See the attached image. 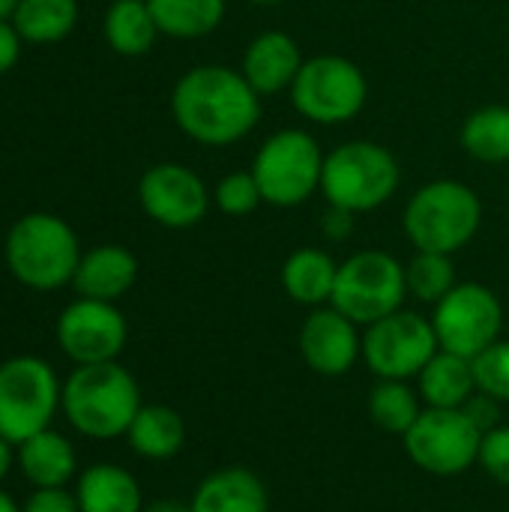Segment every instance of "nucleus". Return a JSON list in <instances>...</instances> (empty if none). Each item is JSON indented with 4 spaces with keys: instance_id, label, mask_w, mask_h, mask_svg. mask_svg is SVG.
I'll return each instance as SVG.
<instances>
[{
    "instance_id": "obj_1",
    "label": "nucleus",
    "mask_w": 509,
    "mask_h": 512,
    "mask_svg": "<svg viewBox=\"0 0 509 512\" xmlns=\"http://www.w3.org/2000/svg\"><path fill=\"white\" fill-rule=\"evenodd\" d=\"M177 126L207 147H228L246 138L261 120V96L228 66H195L189 69L171 96Z\"/></svg>"
},
{
    "instance_id": "obj_2",
    "label": "nucleus",
    "mask_w": 509,
    "mask_h": 512,
    "mask_svg": "<svg viewBox=\"0 0 509 512\" xmlns=\"http://www.w3.org/2000/svg\"><path fill=\"white\" fill-rule=\"evenodd\" d=\"M63 417L75 432L93 441H111L129 432L141 411V390L132 372L114 363L78 366L63 381Z\"/></svg>"
},
{
    "instance_id": "obj_3",
    "label": "nucleus",
    "mask_w": 509,
    "mask_h": 512,
    "mask_svg": "<svg viewBox=\"0 0 509 512\" xmlns=\"http://www.w3.org/2000/svg\"><path fill=\"white\" fill-rule=\"evenodd\" d=\"M483 222L477 192L459 180H432L420 186L405 207V234L417 252L453 255L465 249Z\"/></svg>"
},
{
    "instance_id": "obj_4",
    "label": "nucleus",
    "mask_w": 509,
    "mask_h": 512,
    "mask_svg": "<svg viewBox=\"0 0 509 512\" xmlns=\"http://www.w3.org/2000/svg\"><path fill=\"white\" fill-rule=\"evenodd\" d=\"M81 252L72 228L48 213L18 219L6 237V264L12 276L36 291H54L72 282Z\"/></svg>"
},
{
    "instance_id": "obj_5",
    "label": "nucleus",
    "mask_w": 509,
    "mask_h": 512,
    "mask_svg": "<svg viewBox=\"0 0 509 512\" xmlns=\"http://www.w3.org/2000/svg\"><path fill=\"white\" fill-rule=\"evenodd\" d=\"M399 189L396 156L375 141H348L324 156L321 192L330 207L348 213H369L393 198Z\"/></svg>"
},
{
    "instance_id": "obj_6",
    "label": "nucleus",
    "mask_w": 509,
    "mask_h": 512,
    "mask_svg": "<svg viewBox=\"0 0 509 512\" xmlns=\"http://www.w3.org/2000/svg\"><path fill=\"white\" fill-rule=\"evenodd\" d=\"M63 384L39 357H12L0 363V438L12 447L51 429Z\"/></svg>"
},
{
    "instance_id": "obj_7",
    "label": "nucleus",
    "mask_w": 509,
    "mask_h": 512,
    "mask_svg": "<svg viewBox=\"0 0 509 512\" xmlns=\"http://www.w3.org/2000/svg\"><path fill=\"white\" fill-rule=\"evenodd\" d=\"M324 156L315 138L303 129H282L270 135L252 162V177L261 198L273 207H297L321 189Z\"/></svg>"
},
{
    "instance_id": "obj_8",
    "label": "nucleus",
    "mask_w": 509,
    "mask_h": 512,
    "mask_svg": "<svg viewBox=\"0 0 509 512\" xmlns=\"http://www.w3.org/2000/svg\"><path fill=\"white\" fill-rule=\"evenodd\" d=\"M405 297H408L405 264H399L387 252L366 249L351 255L345 264H339L330 306L348 315L357 327L360 324L369 327L399 312Z\"/></svg>"
},
{
    "instance_id": "obj_9",
    "label": "nucleus",
    "mask_w": 509,
    "mask_h": 512,
    "mask_svg": "<svg viewBox=\"0 0 509 512\" xmlns=\"http://www.w3.org/2000/svg\"><path fill=\"white\" fill-rule=\"evenodd\" d=\"M366 93L369 87L360 66L339 54H321L303 60L291 84L294 108L321 126L354 120L366 105Z\"/></svg>"
},
{
    "instance_id": "obj_10",
    "label": "nucleus",
    "mask_w": 509,
    "mask_h": 512,
    "mask_svg": "<svg viewBox=\"0 0 509 512\" xmlns=\"http://www.w3.org/2000/svg\"><path fill=\"white\" fill-rule=\"evenodd\" d=\"M402 441L420 471L432 477H459L477 465L483 432L462 408H423Z\"/></svg>"
},
{
    "instance_id": "obj_11",
    "label": "nucleus",
    "mask_w": 509,
    "mask_h": 512,
    "mask_svg": "<svg viewBox=\"0 0 509 512\" xmlns=\"http://www.w3.org/2000/svg\"><path fill=\"white\" fill-rule=\"evenodd\" d=\"M441 351L432 318L417 312H393L363 333V360L378 381H411Z\"/></svg>"
},
{
    "instance_id": "obj_12",
    "label": "nucleus",
    "mask_w": 509,
    "mask_h": 512,
    "mask_svg": "<svg viewBox=\"0 0 509 512\" xmlns=\"http://www.w3.org/2000/svg\"><path fill=\"white\" fill-rule=\"evenodd\" d=\"M432 327L444 351L474 360L501 339L504 306L486 285L459 282L441 303H435Z\"/></svg>"
},
{
    "instance_id": "obj_13",
    "label": "nucleus",
    "mask_w": 509,
    "mask_h": 512,
    "mask_svg": "<svg viewBox=\"0 0 509 512\" xmlns=\"http://www.w3.org/2000/svg\"><path fill=\"white\" fill-rule=\"evenodd\" d=\"M57 345L78 366L114 363L126 345V318L105 300H75L57 318Z\"/></svg>"
},
{
    "instance_id": "obj_14",
    "label": "nucleus",
    "mask_w": 509,
    "mask_h": 512,
    "mask_svg": "<svg viewBox=\"0 0 509 512\" xmlns=\"http://www.w3.org/2000/svg\"><path fill=\"white\" fill-rule=\"evenodd\" d=\"M144 213L165 228H192L207 216L210 198L201 177L177 162L153 165L138 186Z\"/></svg>"
},
{
    "instance_id": "obj_15",
    "label": "nucleus",
    "mask_w": 509,
    "mask_h": 512,
    "mask_svg": "<svg viewBox=\"0 0 509 512\" xmlns=\"http://www.w3.org/2000/svg\"><path fill=\"white\" fill-rule=\"evenodd\" d=\"M300 354L312 372L324 378H342L363 357V339L348 315L333 306H318L303 321Z\"/></svg>"
},
{
    "instance_id": "obj_16",
    "label": "nucleus",
    "mask_w": 509,
    "mask_h": 512,
    "mask_svg": "<svg viewBox=\"0 0 509 512\" xmlns=\"http://www.w3.org/2000/svg\"><path fill=\"white\" fill-rule=\"evenodd\" d=\"M192 512H270V495L264 480L240 465L219 468L195 489Z\"/></svg>"
},
{
    "instance_id": "obj_17",
    "label": "nucleus",
    "mask_w": 509,
    "mask_h": 512,
    "mask_svg": "<svg viewBox=\"0 0 509 512\" xmlns=\"http://www.w3.org/2000/svg\"><path fill=\"white\" fill-rule=\"evenodd\" d=\"M300 66H303V57H300L297 42L288 33L270 30L249 42L240 72L255 87L258 96H270V93L291 87Z\"/></svg>"
},
{
    "instance_id": "obj_18",
    "label": "nucleus",
    "mask_w": 509,
    "mask_h": 512,
    "mask_svg": "<svg viewBox=\"0 0 509 512\" xmlns=\"http://www.w3.org/2000/svg\"><path fill=\"white\" fill-rule=\"evenodd\" d=\"M138 276V261L123 246H99L81 255L78 270L72 276V285L87 300H105L114 303L123 297Z\"/></svg>"
},
{
    "instance_id": "obj_19",
    "label": "nucleus",
    "mask_w": 509,
    "mask_h": 512,
    "mask_svg": "<svg viewBox=\"0 0 509 512\" xmlns=\"http://www.w3.org/2000/svg\"><path fill=\"white\" fill-rule=\"evenodd\" d=\"M15 450H18L15 453L18 468L33 489H57L75 477L78 456H75L72 444L54 429H45V432L27 438Z\"/></svg>"
},
{
    "instance_id": "obj_20",
    "label": "nucleus",
    "mask_w": 509,
    "mask_h": 512,
    "mask_svg": "<svg viewBox=\"0 0 509 512\" xmlns=\"http://www.w3.org/2000/svg\"><path fill=\"white\" fill-rule=\"evenodd\" d=\"M81 512H144L138 480L111 462L90 465L75 486Z\"/></svg>"
},
{
    "instance_id": "obj_21",
    "label": "nucleus",
    "mask_w": 509,
    "mask_h": 512,
    "mask_svg": "<svg viewBox=\"0 0 509 512\" xmlns=\"http://www.w3.org/2000/svg\"><path fill=\"white\" fill-rule=\"evenodd\" d=\"M417 393L426 408H465L477 393L471 360L441 348L417 375Z\"/></svg>"
},
{
    "instance_id": "obj_22",
    "label": "nucleus",
    "mask_w": 509,
    "mask_h": 512,
    "mask_svg": "<svg viewBox=\"0 0 509 512\" xmlns=\"http://www.w3.org/2000/svg\"><path fill=\"white\" fill-rule=\"evenodd\" d=\"M339 264L321 249H297L282 264V288L300 306H324L333 300Z\"/></svg>"
},
{
    "instance_id": "obj_23",
    "label": "nucleus",
    "mask_w": 509,
    "mask_h": 512,
    "mask_svg": "<svg viewBox=\"0 0 509 512\" xmlns=\"http://www.w3.org/2000/svg\"><path fill=\"white\" fill-rule=\"evenodd\" d=\"M126 438H129L132 453H138L141 459L165 462L183 450L186 426H183V417L171 411L168 405H141Z\"/></svg>"
},
{
    "instance_id": "obj_24",
    "label": "nucleus",
    "mask_w": 509,
    "mask_h": 512,
    "mask_svg": "<svg viewBox=\"0 0 509 512\" xmlns=\"http://www.w3.org/2000/svg\"><path fill=\"white\" fill-rule=\"evenodd\" d=\"M159 33L198 39L213 33L225 18V0H147Z\"/></svg>"
},
{
    "instance_id": "obj_25",
    "label": "nucleus",
    "mask_w": 509,
    "mask_h": 512,
    "mask_svg": "<svg viewBox=\"0 0 509 512\" xmlns=\"http://www.w3.org/2000/svg\"><path fill=\"white\" fill-rule=\"evenodd\" d=\"M159 27L147 0H114L105 15V36L117 54L138 57L153 48Z\"/></svg>"
},
{
    "instance_id": "obj_26",
    "label": "nucleus",
    "mask_w": 509,
    "mask_h": 512,
    "mask_svg": "<svg viewBox=\"0 0 509 512\" xmlns=\"http://www.w3.org/2000/svg\"><path fill=\"white\" fill-rule=\"evenodd\" d=\"M423 414V399L408 381H378L369 393V417L381 432L408 435Z\"/></svg>"
},
{
    "instance_id": "obj_27",
    "label": "nucleus",
    "mask_w": 509,
    "mask_h": 512,
    "mask_svg": "<svg viewBox=\"0 0 509 512\" xmlns=\"http://www.w3.org/2000/svg\"><path fill=\"white\" fill-rule=\"evenodd\" d=\"M462 147L477 162H509V105H486L462 126Z\"/></svg>"
},
{
    "instance_id": "obj_28",
    "label": "nucleus",
    "mask_w": 509,
    "mask_h": 512,
    "mask_svg": "<svg viewBox=\"0 0 509 512\" xmlns=\"http://www.w3.org/2000/svg\"><path fill=\"white\" fill-rule=\"evenodd\" d=\"M15 30L30 42H57L63 39L78 18L75 0H18Z\"/></svg>"
},
{
    "instance_id": "obj_29",
    "label": "nucleus",
    "mask_w": 509,
    "mask_h": 512,
    "mask_svg": "<svg viewBox=\"0 0 509 512\" xmlns=\"http://www.w3.org/2000/svg\"><path fill=\"white\" fill-rule=\"evenodd\" d=\"M405 282H408V294L432 306L441 303L459 285L450 255H441V252H417L411 264L405 267Z\"/></svg>"
},
{
    "instance_id": "obj_30",
    "label": "nucleus",
    "mask_w": 509,
    "mask_h": 512,
    "mask_svg": "<svg viewBox=\"0 0 509 512\" xmlns=\"http://www.w3.org/2000/svg\"><path fill=\"white\" fill-rule=\"evenodd\" d=\"M474 381H477V393H486L492 399H498L501 405L509 402V342L498 339L495 345H489L486 351H480L474 360Z\"/></svg>"
},
{
    "instance_id": "obj_31",
    "label": "nucleus",
    "mask_w": 509,
    "mask_h": 512,
    "mask_svg": "<svg viewBox=\"0 0 509 512\" xmlns=\"http://www.w3.org/2000/svg\"><path fill=\"white\" fill-rule=\"evenodd\" d=\"M261 189L252 177V171H234L219 180L216 186V204L228 216H249L261 204Z\"/></svg>"
},
{
    "instance_id": "obj_32",
    "label": "nucleus",
    "mask_w": 509,
    "mask_h": 512,
    "mask_svg": "<svg viewBox=\"0 0 509 512\" xmlns=\"http://www.w3.org/2000/svg\"><path fill=\"white\" fill-rule=\"evenodd\" d=\"M477 465H480L498 486H509V426L501 423V426H495L492 432L483 435Z\"/></svg>"
},
{
    "instance_id": "obj_33",
    "label": "nucleus",
    "mask_w": 509,
    "mask_h": 512,
    "mask_svg": "<svg viewBox=\"0 0 509 512\" xmlns=\"http://www.w3.org/2000/svg\"><path fill=\"white\" fill-rule=\"evenodd\" d=\"M21 512H81V507H78L75 492H66V486H57V489H36L24 501Z\"/></svg>"
},
{
    "instance_id": "obj_34",
    "label": "nucleus",
    "mask_w": 509,
    "mask_h": 512,
    "mask_svg": "<svg viewBox=\"0 0 509 512\" xmlns=\"http://www.w3.org/2000/svg\"><path fill=\"white\" fill-rule=\"evenodd\" d=\"M462 411L474 420V426H477L483 435L492 432L495 426H501V402L492 399V396H486V393H474Z\"/></svg>"
},
{
    "instance_id": "obj_35",
    "label": "nucleus",
    "mask_w": 509,
    "mask_h": 512,
    "mask_svg": "<svg viewBox=\"0 0 509 512\" xmlns=\"http://www.w3.org/2000/svg\"><path fill=\"white\" fill-rule=\"evenodd\" d=\"M18 60V30L0 21V75L9 72Z\"/></svg>"
},
{
    "instance_id": "obj_36",
    "label": "nucleus",
    "mask_w": 509,
    "mask_h": 512,
    "mask_svg": "<svg viewBox=\"0 0 509 512\" xmlns=\"http://www.w3.org/2000/svg\"><path fill=\"white\" fill-rule=\"evenodd\" d=\"M351 216H354V213H348V210L330 207V213H327V219H324L327 234H330V237H345V234L351 231Z\"/></svg>"
},
{
    "instance_id": "obj_37",
    "label": "nucleus",
    "mask_w": 509,
    "mask_h": 512,
    "mask_svg": "<svg viewBox=\"0 0 509 512\" xmlns=\"http://www.w3.org/2000/svg\"><path fill=\"white\" fill-rule=\"evenodd\" d=\"M144 512H192L189 510V504H180V501H153V504H147Z\"/></svg>"
},
{
    "instance_id": "obj_38",
    "label": "nucleus",
    "mask_w": 509,
    "mask_h": 512,
    "mask_svg": "<svg viewBox=\"0 0 509 512\" xmlns=\"http://www.w3.org/2000/svg\"><path fill=\"white\" fill-rule=\"evenodd\" d=\"M12 450H15V447H12L9 441L0 438V480H3V477L9 474V468H12Z\"/></svg>"
},
{
    "instance_id": "obj_39",
    "label": "nucleus",
    "mask_w": 509,
    "mask_h": 512,
    "mask_svg": "<svg viewBox=\"0 0 509 512\" xmlns=\"http://www.w3.org/2000/svg\"><path fill=\"white\" fill-rule=\"evenodd\" d=\"M0 512H21V507L6 492H0Z\"/></svg>"
},
{
    "instance_id": "obj_40",
    "label": "nucleus",
    "mask_w": 509,
    "mask_h": 512,
    "mask_svg": "<svg viewBox=\"0 0 509 512\" xmlns=\"http://www.w3.org/2000/svg\"><path fill=\"white\" fill-rule=\"evenodd\" d=\"M15 6H18V0H0V21H3L6 15H12Z\"/></svg>"
},
{
    "instance_id": "obj_41",
    "label": "nucleus",
    "mask_w": 509,
    "mask_h": 512,
    "mask_svg": "<svg viewBox=\"0 0 509 512\" xmlns=\"http://www.w3.org/2000/svg\"><path fill=\"white\" fill-rule=\"evenodd\" d=\"M249 3H255V6H276V3H282V0H249Z\"/></svg>"
}]
</instances>
